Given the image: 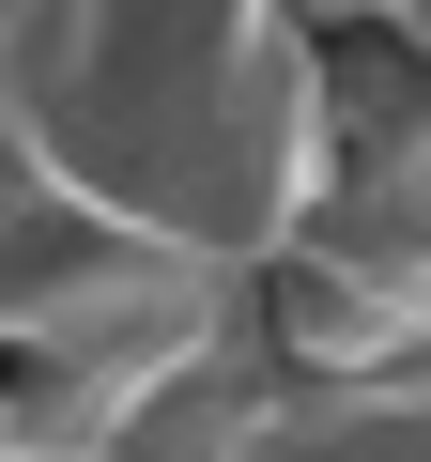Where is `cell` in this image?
Wrapping results in <instances>:
<instances>
[]
</instances>
